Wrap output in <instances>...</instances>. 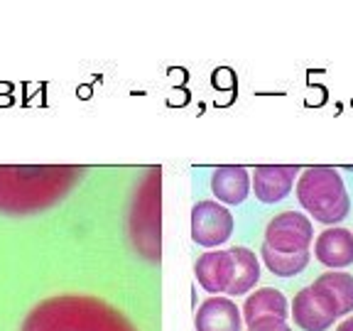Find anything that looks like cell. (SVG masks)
I'll list each match as a JSON object with an SVG mask.
<instances>
[{"instance_id": "6da1fadb", "label": "cell", "mask_w": 353, "mask_h": 331, "mask_svg": "<svg viewBox=\"0 0 353 331\" xmlns=\"http://www.w3.org/2000/svg\"><path fill=\"white\" fill-rule=\"evenodd\" d=\"M20 331H138L121 309L86 294H61L39 302Z\"/></svg>"}, {"instance_id": "7a4b0ae2", "label": "cell", "mask_w": 353, "mask_h": 331, "mask_svg": "<svg viewBox=\"0 0 353 331\" xmlns=\"http://www.w3.org/2000/svg\"><path fill=\"white\" fill-rule=\"evenodd\" d=\"M79 167H0V211L34 214L57 204L79 182Z\"/></svg>"}, {"instance_id": "3957f363", "label": "cell", "mask_w": 353, "mask_h": 331, "mask_svg": "<svg viewBox=\"0 0 353 331\" xmlns=\"http://www.w3.org/2000/svg\"><path fill=\"white\" fill-rule=\"evenodd\" d=\"M196 282L211 294H245L250 292L260 280V263L253 250L231 248V250H206L199 255L196 265Z\"/></svg>"}, {"instance_id": "277c9868", "label": "cell", "mask_w": 353, "mask_h": 331, "mask_svg": "<svg viewBox=\"0 0 353 331\" xmlns=\"http://www.w3.org/2000/svg\"><path fill=\"white\" fill-rule=\"evenodd\" d=\"M297 199L302 209L319 223L334 226L351 209L343 179L334 167H307L297 179Z\"/></svg>"}, {"instance_id": "5b68a950", "label": "cell", "mask_w": 353, "mask_h": 331, "mask_svg": "<svg viewBox=\"0 0 353 331\" xmlns=\"http://www.w3.org/2000/svg\"><path fill=\"white\" fill-rule=\"evenodd\" d=\"M314 241L312 221L299 211H282L265 228V243L275 253H302Z\"/></svg>"}, {"instance_id": "8992f818", "label": "cell", "mask_w": 353, "mask_h": 331, "mask_svg": "<svg viewBox=\"0 0 353 331\" xmlns=\"http://www.w3.org/2000/svg\"><path fill=\"white\" fill-rule=\"evenodd\" d=\"M292 317L299 329L326 331L339 319V309H336V302L331 299V294L314 280L309 287H304V290H299V292L294 294Z\"/></svg>"}, {"instance_id": "52a82bcc", "label": "cell", "mask_w": 353, "mask_h": 331, "mask_svg": "<svg viewBox=\"0 0 353 331\" xmlns=\"http://www.w3.org/2000/svg\"><path fill=\"white\" fill-rule=\"evenodd\" d=\"M290 304L285 294L272 287L255 290L245 304H243V319L248 324V331H280L287 326Z\"/></svg>"}, {"instance_id": "ba28073f", "label": "cell", "mask_w": 353, "mask_h": 331, "mask_svg": "<svg viewBox=\"0 0 353 331\" xmlns=\"http://www.w3.org/2000/svg\"><path fill=\"white\" fill-rule=\"evenodd\" d=\"M233 233V214L219 201L204 199L192 209V241L201 248H216Z\"/></svg>"}, {"instance_id": "9c48e42d", "label": "cell", "mask_w": 353, "mask_h": 331, "mask_svg": "<svg viewBox=\"0 0 353 331\" xmlns=\"http://www.w3.org/2000/svg\"><path fill=\"white\" fill-rule=\"evenodd\" d=\"M294 165H260L253 170V194L263 204H277L292 192L294 177L299 174Z\"/></svg>"}, {"instance_id": "30bf717a", "label": "cell", "mask_w": 353, "mask_h": 331, "mask_svg": "<svg viewBox=\"0 0 353 331\" xmlns=\"http://www.w3.org/2000/svg\"><path fill=\"white\" fill-rule=\"evenodd\" d=\"M314 258L329 270H343L353 265V231L326 228L314 241Z\"/></svg>"}, {"instance_id": "8fae6325", "label": "cell", "mask_w": 353, "mask_h": 331, "mask_svg": "<svg viewBox=\"0 0 353 331\" xmlns=\"http://www.w3.org/2000/svg\"><path fill=\"white\" fill-rule=\"evenodd\" d=\"M196 331H241V309L228 297H209L194 317Z\"/></svg>"}, {"instance_id": "7c38bea8", "label": "cell", "mask_w": 353, "mask_h": 331, "mask_svg": "<svg viewBox=\"0 0 353 331\" xmlns=\"http://www.w3.org/2000/svg\"><path fill=\"white\" fill-rule=\"evenodd\" d=\"M211 192L223 204H243L250 194V174L241 165L216 167L211 174Z\"/></svg>"}, {"instance_id": "4fadbf2b", "label": "cell", "mask_w": 353, "mask_h": 331, "mask_svg": "<svg viewBox=\"0 0 353 331\" xmlns=\"http://www.w3.org/2000/svg\"><path fill=\"white\" fill-rule=\"evenodd\" d=\"M321 287L331 294V299L336 302L339 317L353 312V275L348 272H339V270H329L324 275L316 277Z\"/></svg>"}, {"instance_id": "5bb4252c", "label": "cell", "mask_w": 353, "mask_h": 331, "mask_svg": "<svg viewBox=\"0 0 353 331\" xmlns=\"http://www.w3.org/2000/svg\"><path fill=\"white\" fill-rule=\"evenodd\" d=\"M260 255H263L268 270L277 277H294L309 265V250H302V253H275L268 245H263Z\"/></svg>"}, {"instance_id": "9a60e30c", "label": "cell", "mask_w": 353, "mask_h": 331, "mask_svg": "<svg viewBox=\"0 0 353 331\" xmlns=\"http://www.w3.org/2000/svg\"><path fill=\"white\" fill-rule=\"evenodd\" d=\"M214 86H219V88H228V86H233L231 72H228V69H221V72H216V74H214Z\"/></svg>"}, {"instance_id": "2e32d148", "label": "cell", "mask_w": 353, "mask_h": 331, "mask_svg": "<svg viewBox=\"0 0 353 331\" xmlns=\"http://www.w3.org/2000/svg\"><path fill=\"white\" fill-rule=\"evenodd\" d=\"M336 331H353V317H348V319H343L341 324L336 326Z\"/></svg>"}, {"instance_id": "e0dca14e", "label": "cell", "mask_w": 353, "mask_h": 331, "mask_svg": "<svg viewBox=\"0 0 353 331\" xmlns=\"http://www.w3.org/2000/svg\"><path fill=\"white\" fill-rule=\"evenodd\" d=\"M280 331H292V329H290V326H285V329H280Z\"/></svg>"}]
</instances>
